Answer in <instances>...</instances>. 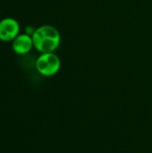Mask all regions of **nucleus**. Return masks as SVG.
Listing matches in <instances>:
<instances>
[{"label": "nucleus", "instance_id": "f257e3e1", "mask_svg": "<svg viewBox=\"0 0 152 153\" xmlns=\"http://www.w3.org/2000/svg\"><path fill=\"white\" fill-rule=\"evenodd\" d=\"M31 37L34 48L41 54L55 52L61 42L58 30L52 25H42L37 28Z\"/></svg>", "mask_w": 152, "mask_h": 153}, {"label": "nucleus", "instance_id": "f03ea898", "mask_svg": "<svg viewBox=\"0 0 152 153\" xmlns=\"http://www.w3.org/2000/svg\"><path fill=\"white\" fill-rule=\"evenodd\" d=\"M61 67V60L55 52L43 53L36 61L37 71L44 76H53L58 73Z\"/></svg>", "mask_w": 152, "mask_h": 153}, {"label": "nucleus", "instance_id": "7ed1b4c3", "mask_svg": "<svg viewBox=\"0 0 152 153\" xmlns=\"http://www.w3.org/2000/svg\"><path fill=\"white\" fill-rule=\"evenodd\" d=\"M20 34V24L13 18H4L0 21V40L13 41Z\"/></svg>", "mask_w": 152, "mask_h": 153}, {"label": "nucleus", "instance_id": "20e7f679", "mask_svg": "<svg viewBox=\"0 0 152 153\" xmlns=\"http://www.w3.org/2000/svg\"><path fill=\"white\" fill-rule=\"evenodd\" d=\"M32 48H34L32 37L26 33L19 34L12 41V48L17 55H26L32 49Z\"/></svg>", "mask_w": 152, "mask_h": 153}]
</instances>
